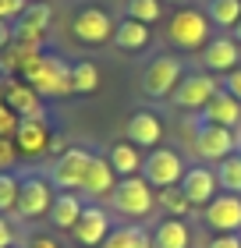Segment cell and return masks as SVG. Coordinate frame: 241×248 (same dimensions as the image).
Listing matches in <instances>:
<instances>
[{
  "label": "cell",
  "instance_id": "cell-1",
  "mask_svg": "<svg viewBox=\"0 0 241 248\" xmlns=\"http://www.w3.org/2000/svg\"><path fill=\"white\" fill-rule=\"evenodd\" d=\"M21 78L36 89L43 99H64L71 96V64H67L61 53H50V50H39L36 57L29 61V67L21 71Z\"/></svg>",
  "mask_w": 241,
  "mask_h": 248
},
{
  "label": "cell",
  "instance_id": "cell-2",
  "mask_svg": "<svg viewBox=\"0 0 241 248\" xmlns=\"http://www.w3.org/2000/svg\"><path fill=\"white\" fill-rule=\"evenodd\" d=\"M107 202H110V209L117 213L121 220L135 223V220L153 217V209H156V188L149 185L142 174H131V177H121Z\"/></svg>",
  "mask_w": 241,
  "mask_h": 248
},
{
  "label": "cell",
  "instance_id": "cell-3",
  "mask_svg": "<svg viewBox=\"0 0 241 248\" xmlns=\"http://www.w3.org/2000/svg\"><path fill=\"white\" fill-rule=\"evenodd\" d=\"M241 149V135L224 128V124H209V121H195L192 124V153L199 156V163L216 167L220 160H227L231 153Z\"/></svg>",
  "mask_w": 241,
  "mask_h": 248
},
{
  "label": "cell",
  "instance_id": "cell-4",
  "mask_svg": "<svg viewBox=\"0 0 241 248\" xmlns=\"http://www.w3.org/2000/svg\"><path fill=\"white\" fill-rule=\"evenodd\" d=\"M181 78H185V61L177 53H160V57H153L142 67L139 93L145 99H170V93L177 89Z\"/></svg>",
  "mask_w": 241,
  "mask_h": 248
},
{
  "label": "cell",
  "instance_id": "cell-5",
  "mask_svg": "<svg viewBox=\"0 0 241 248\" xmlns=\"http://www.w3.org/2000/svg\"><path fill=\"white\" fill-rule=\"evenodd\" d=\"M209 15L199 7H181L174 11V18L167 21V43L170 46H177L181 53H192V50H202L206 43H209Z\"/></svg>",
  "mask_w": 241,
  "mask_h": 248
},
{
  "label": "cell",
  "instance_id": "cell-6",
  "mask_svg": "<svg viewBox=\"0 0 241 248\" xmlns=\"http://www.w3.org/2000/svg\"><path fill=\"white\" fill-rule=\"evenodd\" d=\"M53 181L43 177L36 170H25L21 174V188H18V206H15V217L21 220H43L50 217V206H53Z\"/></svg>",
  "mask_w": 241,
  "mask_h": 248
},
{
  "label": "cell",
  "instance_id": "cell-7",
  "mask_svg": "<svg viewBox=\"0 0 241 248\" xmlns=\"http://www.w3.org/2000/svg\"><path fill=\"white\" fill-rule=\"evenodd\" d=\"M185 170H188V167H185V160H181V153L170 149V145H156V149H149V153L142 156V177H145L156 191L181 185Z\"/></svg>",
  "mask_w": 241,
  "mask_h": 248
},
{
  "label": "cell",
  "instance_id": "cell-8",
  "mask_svg": "<svg viewBox=\"0 0 241 248\" xmlns=\"http://www.w3.org/2000/svg\"><path fill=\"white\" fill-rule=\"evenodd\" d=\"M89 163H93V153L78 149V145L57 153V160L50 163V181H53V188H61V191H82V181H85V174H89Z\"/></svg>",
  "mask_w": 241,
  "mask_h": 248
},
{
  "label": "cell",
  "instance_id": "cell-9",
  "mask_svg": "<svg viewBox=\"0 0 241 248\" xmlns=\"http://www.w3.org/2000/svg\"><path fill=\"white\" fill-rule=\"evenodd\" d=\"M216 78L209 71H185V78L177 82V89L170 93V107L188 110V114H199V110L209 103V96L216 93Z\"/></svg>",
  "mask_w": 241,
  "mask_h": 248
},
{
  "label": "cell",
  "instance_id": "cell-10",
  "mask_svg": "<svg viewBox=\"0 0 241 248\" xmlns=\"http://www.w3.org/2000/svg\"><path fill=\"white\" fill-rule=\"evenodd\" d=\"M113 29H117V21H113L103 7H78L71 15V32H75L78 43H85V46H103V43H110Z\"/></svg>",
  "mask_w": 241,
  "mask_h": 248
},
{
  "label": "cell",
  "instance_id": "cell-11",
  "mask_svg": "<svg viewBox=\"0 0 241 248\" xmlns=\"http://www.w3.org/2000/svg\"><path fill=\"white\" fill-rule=\"evenodd\" d=\"M202 213V223L213 234H241V195H227L220 191Z\"/></svg>",
  "mask_w": 241,
  "mask_h": 248
},
{
  "label": "cell",
  "instance_id": "cell-12",
  "mask_svg": "<svg viewBox=\"0 0 241 248\" xmlns=\"http://www.w3.org/2000/svg\"><path fill=\"white\" fill-rule=\"evenodd\" d=\"M181 191H185V199L192 202V209H206L216 195H220L216 170H213L209 163H195V167H188L185 177H181Z\"/></svg>",
  "mask_w": 241,
  "mask_h": 248
},
{
  "label": "cell",
  "instance_id": "cell-13",
  "mask_svg": "<svg viewBox=\"0 0 241 248\" xmlns=\"http://www.w3.org/2000/svg\"><path fill=\"white\" fill-rule=\"evenodd\" d=\"M53 21V7L47 0H29V7L11 21V39H25V43H43Z\"/></svg>",
  "mask_w": 241,
  "mask_h": 248
},
{
  "label": "cell",
  "instance_id": "cell-14",
  "mask_svg": "<svg viewBox=\"0 0 241 248\" xmlns=\"http://www.w3.org/2000/svg\"><path fill=\"white\" fill-rule=\"evenodd\" d=\"M110 213L99 206V202H85V209H82V217H78L75 223V231H71V238L82 245V248H99L103 241H107V234H110Z\"/></svg>",
  "mask_w": 241,
  "mask_h": 248
},
{
  "label": "cell",
  "instance_id": "cell-15",
  "mask_svg": "<svg viewBox=\"0 0 241 248\" xmlns=\"http://www.w3.org/2000/svg\"><path fill=\"white\" fill-rule=\"evenodd\" d=\"M0 99H4L18 117H47L43 96L25 82V78H4V82H0Z\"/></svg>",
  "mask_w": 241,
  "mask_h": 248
},
{
  "label": "cell",
  "instance_id": "cell-16",
  "mask_svg": "<svg viewBox=\"0 0 241 248\" xmlns=\"http://www.w3.org/2000/svg\"><path fill=\"white\" fill-rule=\"evenodd\" d=\"M238 61H241V53H238V39L231 32H216V36L202 46V71H209V75L234 71Z\"/></svg>",
  "mask_w": 241,
  "mask_h": 248
},
{
  "label": "cell",
  "instance_id": "cell-17",
  "mask_svg": "<svg viewBox=\"0 0 241 248\" xmlns=\"http://www.w3.org/2000/svg\"><path fill=\"white\" fill-rule=\"evenodd\" d=\"M11 142H15V149L21 156H43L53 145V135H50L47 117H21Z\"/></svg>",
  "mask_w": 241,
  "mask_h": 248
},
{
  "label": "cell",
  "instance_id": "cell-18",
  "mask_svg": "<svg viewBox=\"0 0 241 248\" xmlns=\"http://www.w3.org/2000/svg\"><path fill=\"white\" fill-rule=\"evenodd\" d=\"M121 177L113 174V167L107 160V153H93V163H89V174H85V181H82V195L85 202H99V199H110V191L117 188Z\"/></svg>",
  "mask_w": 241,
  "mask_h": 248
},
{
  "label": "cell",
  "instance_id": "cell-19",
  "mask_svg": "<svg viewBox=\"0 0 241 248\" xmlns=\"http://www.w3.org/2000/svg\"><path fill=\"white\" fill-rule=\"evenodd\" d=\"M124 139L131 145H145V149H156L160 139H163V121H160L156 110H135L124 124Z\"/></svg>",
  "mask_w": 241,
  "mask_h": 248
},
{
  "label": "cell",
  "instance_id": "cell-20",
  "mask_svg": "<svg viewBox=\"0 0 241 248\" xmlns=\"http://www.w3.org/2000/svg\"><path fill=\"white\" fill-rule=\"evenodd\" d=\"M199 121L224 124V128H231V131H241V103L227 93V89H216L209 96V103L199 110Z\"/></svg>",
  "mask_w": 241,
  "mask_h": 248
},
{
  "label": "cell",
  "instance_id": "cell-21",
  "mask_svg": "<svg viewBox=\"0 0 241 248\" xmlns=\"http://www.w3.org/2000/svg\"><path fill=\"white\" fill-rule=\"evenodd\" d=\"M43 50V43H25V39H7L0 46V78H18L29 67V61Z\"/></svg>",
  "mask_w": 241,
  "mask_h": 248
},
{
  "label": "cell",
  "instance_id": "cell-22",
  "mask_svg": "<svg viewBox=\"0 0 241 248\" xmlns=\"http://www.w3.org/2000/svg\"><path fill=\"white\" fill-rule=\"evenodd\" d=\"M153 248H192V227L188 220H177V217H160L153 227Z\"/></svg>",
  "mask_w": 241,
  "mask_h": 248
},
{
  "label": "cell",
  "instance_id": "cell-23",
  "mask_svg": "<svg viewBox=\"0 0 241 248\" xmlns=\"http://www.w3.org/2000/svg\"><path fill=\"white\" fill-rule=\"evenodd\" d=\"M82 209H85V199L78 195V191H57V199H53L47 220H50L53 231H75V223H78V217H82Z\"/></svg>",
  "mask_w": 241,
  "mask_h": 248
},
{
  "label": "cell",
  "instance_id": "cell-24",
  "mask_svg": "<svg viewBox=\"0 0 241 248\" xmlns=\"http://www.w3.org/2000/svg\"><path fill=\"white\" fill-rule=\"evenodd\" d=\"M149 29H153V25H142V21H135V18L124 15L117 21V29H113V39L110 43L121 53H139V50L149 46V39H153V32H149Z\"/></svg>",
  "mask_w": 241,
  "mask_h": 248
},
{
  "label": "cell",
  "instance_id": "cell-25",
  "mask_svg": "<svg viewBox=\"0 0 241 248\" xmlns=\"http://www.w3.org/2000/svg\"><path fill=\"white\" fill-rule=\"evenodd\" d=\"M107 160H110V167H113V174H117V177L142 174V153H139V145H131L128 139L107 145Z\"/></svg>",
  "mask_w": 241,
  "mask_h": 248
},
{
  "label": "cell",
  "instance_id": "cell-26",
  "mask_svg": "<svg viewBox=\"0 0 241 248\" xmlns=\"http://www.w3.org/2000/svg\"><path fill=\"white\" fill-rule=\"evenodd\" d=\"M99 248H153V234L142 223H121L107 234V241Z\"/></svg>",
  "mask_w": 241,
  "mask_h": 248
},
{
  "label": "cell",
  "instance_id": "cell-27",
  "mask_svg": "<svg viewBox=\"0 0 241 248\" xmlns=\"http://www.w3.org/2000/svg\"><path fill=\"white\" fill-rule=\"evenodd\" d=\"M156 209L163 213V217H177V220H188V213H192V202L185 199V191H181V185H174V188H163V191H156Z\"/></svg>",
  "mask_w": 241,
  "mask_h": 248
},
{
  "label": "cell",
  "instance_id": "cell-28",
  "mask_svg": "<svg viewBox=\"0 0 241 248\" xmlns=\"http://www.w3.org/2000/svg\"><path fill=\"white\" fill-rule=\"evenodd\" d=\"M213 170H216V181H220V191H227V195H241V149L231 153L227 160H220Z\"/></svg>",
  "mask_w": 241,
  "mask_h": 248
},
{
  "label": "cell",
  "instance_id": "cell-29",
  "mask_svg": "<svg viewBox=\"0 0 241 248\" xmlns=\"http://www.w3.org/2000/svg\"><path fill=\"white\" fill-rule=\"evenodd\" d=\"M206 15H209V21L216 29H234L241 21V0H209L206 4Z\"/></svg>",
  "mask_w": 241,
  "mask_h": 248
},
{
  "label": "cell",
  "instance_id": "cell-30",
  "mask_svg": "<svg viewBox=\"0 0 241 248\" xmlns=\"http://www.w3.org/2000/svg\"><path fill=\"white\" fill-rule=\"evenodd\" d=\"M71 89L78 96H89L99 89V67L93 61H75L71 64Z\"/></svg>",
  "mask_w": 241,
  "mask_h": 248
},
{
  "label": "cell",
  "instance_id": "cell-31",
  "mask_svg": "<svg viewBox=\"0 0 241 248\" xmlns=\"http://www.w3.org/2000/svg\"><path fill=\"white\" fill-rule=\"evenodd\" d=\"M124 15L142 21V25H156V21L163 18V0H128Z\"/></svg>",
  "mask_w": 241,
  "mask_h": 248
},
{
  "label": "cell",
  "instance_id": "cell-32",
  "mask_svg": "<svg viewBox=\"0 0 241 248\" xmlns=\"http://www.w3.org/2000/svg\"><path fill=\"white\" fill-rule=\"evenodd\" d=\"M18 188H21V174H15V170L0 174V217L15 213V206H18Z\"/></svg>",
  "mask_w": 241,
  "mask_h": 248
},
{
  "label": "cell",
  "instance_id": "cell-33",
  "mask_svg": "<svg viewBox=\"0 0 241 248\" xmlns=\"http://www.w3.org/2000/svg\"><path fill=\"white\" fill-rule=\"evenodd\" d=\"M18 114H15V110H11L7 103H4V99H0V139H15V128H18Z\"/></svg>",
  "mask_w": 241,
  "mask_h": 248
},
{
  "label": "cell",
  "instance_id": "cell-34",
  "mask_svg": "<svg viewBox=\"0 0 241 248\" xmlns=\"http://www.w3.org/2000/svg\"><path fill=\"white\" fill-rule=\"evenodd\" d=\"M15 163H18L15 142H11V139H0V174H4V170H15Z\"/></svg>",
  "mask_w": 241,
  "mask_h": 248
},
{
  "label": "cell",
  "instance_id": "cell-35",
  "mask_svg": "<svg viewBox=\"0 0 241 248\" xmlns=\"http://www.w3.org/2000/svg\"><path fill=\"white\" fill-rule=\"evenodd\" d=\"M25 7H29V0H0V21H7V25H11Z\"/></svg>",
  "mask_w": 241,
  "mask_h": 248
},
{
  "label": "cell",
  "instance_id": "cell-36",
  "mask_svg": "<svg viewBox=\"0 0 241 248\" xmlns=\"http://www.w3.org/2000/svg\"><path fill=\"white\" fill-rule=\"evenodd\" d=\"M220 89H227V93H231V96L238 99V103H241V64L234 67V71H227V75H224Z\"/></svg>",
  "mask_w": 241,
  "mask_h": 248
},
{
  "label": "cell",
  "instance_id": "cell-37",
  "mask_svg": "<svg viewBox=\"0 0 241 248\" xmlns=\"http://www.w3.org/2000/svg\"><path fill=\"white\" fill-rule=\"evenodd\" d=\"M206 248H241V234H213Z\"/></svg>",
  "mask_w": 241,
  "mask_h": 248
},
{
  "label": "cell",
  "instance_id": "cell-38",
  "mask_svg": "<svg viewBox=\"0 0 241 248\" xmlns=\"http://www.w3.org/2000/svg\"><path fill=\"white\" fill-rule=\"evenodd\" d=\"M25 248H61V245H57V238H53V234H29Z\"/></svg>",
  "mask_w": 241,
  "mask_h": 248
},
{
  "label": "cell",
  "instance_id": "cell-39",
  "mask_svg": "<svg viewBox=\"0 0 241 248\" xmlns=\"http://www.w3.org/2000/svg\"><path fill=\"white\" fill-rule=\"evenodd\" d=\"M0 248H15V227L7 223V217H0Z\"/></svg>",
  "mask_w": 241,
  "mask_h": 248
},
{
  "label": "cell",
  "instance_id": "cell-40",
  "mask_svg": "<svg viewBox=\"0 0 241 248\" xmlns=\"http://www.w3.org/2000/svg\"><path fill=\"white\" fill-rule=\"evenodd\" d=\"M231 36H234V39H238V46H241V21H238V25H234V29H231Z\"/></svg>",
  "mask_w": 241,
  "mask_h": 248
},
{
  "label": "cell",
  "instance_id": "cell-41",
  "mask_svg": "<svg viewBox=\"0 0 241 248\" xmlns=\"http://www.w3.org/2000/svg\"><path fill=\"white\" fill-rule=\"evenodd\" d=\"M163 4H177V0H163Z\"/></svg>",
  "mask_w": 241,
  "mask_h": 248
},
{
  "label": "cell",
  "instance_id": "cell-42",
  "mask_svg": "<svg viewBox=\"0 0 241 248\" xmlns=\"http://www.w3.org/2000/svg\"><path fill=\"white\" fill-rule=\"evenodd\" d=\"M0 82H4V78H0Z\"/></svg>",
  "mask_w": 241,
  "mask_h": 248
},
{
  "label": "cell",
  "instance_id": "cell-43",
  "mask_svg": "<svg viewBox=\"0 0 241 248\" xmlns=\"http://www.w3.org/2000/svg\"><path fill=\"white\" fill-rule=\"evenodd\" d=\"M0 46H4V43H0Z\"/></svg>",
  "mask_w": 241,
  "mask_h": 248
}]
</instances>
